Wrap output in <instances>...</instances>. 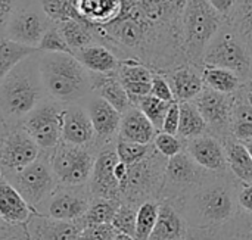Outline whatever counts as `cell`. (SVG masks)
<instances>
[{
    "mask_svg": "<svg viewBox=\"0 0 252 240\" xmlns=\"http://www.w3.org/2000/svg\"><path fill=\"white\" fill-rule=\"evenodd\" d=\"M114 240H136V239H134L133 236L126 235V233H118V232H117V235H115Z\"/></svg>",
    "mask_w": 252,
    "mask_h": 240,
    "instance_id": "obj_50",
    "label": "cell"
},
{
    "mask_svg": "<svg viewBox=\"0 0 252 240\" xmlns=\"http://www.w3.org/2000/svg\"><path fill=\"white\" fill-rule=\"evenodd\" d=\"M221 142L226 150L230 173L242 184H252V159L245 145L233 137H227Z\"/></svg>",
    "mask_w": 252,
    "mask_h": 240,
    "instance_id": "obj_28",
    "label": "cell"
},
{
    "mask_svg": "<svg viewBox=\"0 0 252 240\" xmlns=\"http://www.w3.org/2000/svg\"><path fill=\"white\" fill-rule=\"evenodd\" d=\"M62 142L94 149V130L83 103L65 105L62 111ZM96 150V149H94ZM97 152V150H96Z\"/></svg>",
    "mask_w": 252,
    "mask_h": 240,
    "instance_id": "obj_17",
    "label": "cell"
},
{
    "mask_svg": "<svg viewBox=\"0 0 252 240\" xmlns=\"http://www.w3.org/2000/svg\"><path fill=\"white\" fill-rule=\"evenodd\" d=\"M96 150L92 148L74 146L65 142L50 152V165L59 186L81 187L87 186L92 177Z\"/></svg>",
    "mask_w": 252,
    "mask_h": 240,
    "instance_id": "obj_7",
    "label": "cell"
},
{
    "mask_svg": "<svg viewBox=\"0 0 252 240\" xmlns=\"http://www.w3.org/2000/svg\"><path fill=\"white\" fill-rule=\"evenodd\" d=\"M168 158L162 156L155 146L146 158L127 165V177L121 186V202L140 207L149 201H159Z\"/></svg>",
    "mask_w": 252,
    "mask_h": 240,
    "instance_id": "obj_5",
    "label": "cell"
},
{
    "mask_svg": "<svg viewBox=\"0 0 252 240\" xmlns=\"http://www.w3.org/2000/svg\"><path fill=\"white\" fill-rule=\"evenodd\" d=\"M170 105L171 103L159 100L158 97L149 94V96L140 99L136 106L148 117V120L154 124V127L158 131H161L162 124H164V118H165V115H167V112L170 109Z\"/></svg>",
    "mask_w": 252,
    "mask_h": 240,
    "instance_id": "obj_37",
    "label": "cell"
},
{
    "mask_svg": "<svg viewBox=\"0 0 252 240\" xmlns=\"http://www.w3.org/2000/svg\"><path fill=\"white\" fill-rule=\"evenodd\" d=\"M7 226H9V224H6V223H3V221L0 220V230H1V229H4V227H7Z\"/></svg>",
    "mask_w": 252,
    "mask_h": 240,
    "instance_id": "obj_54",
    "label": "cell"
},
{
    "mask_svg": "<svg viewBox=\"0 0 252 240\" xmlns=\"http://www.w3.org/2000/svg\"><path fill=\"white\" fill-rule=\"evenodd\" d=\"M158 130L148 120V117L137 108L131 106L121 115L118 139L140 145H152Z\"/></svg>",
    "mask_w": 252,
    "mask_h": 240,
    "instance_id": "obj_24",
    "label": "cell"
},
{
    "mask_svg": "<svg viewBox=\"0 0 252 240\" xmlns=\"http://www.w3.org/2000/svg\"><path fill=\"white\" fill-rule=\"evenodd\" d=\"M90 75H92L93 93H96L97 96L105 99L118 112L124 114L127 109H130L133 106L124 86L121 84V81L117 75V71L108 72V74L90 72Z\"/></svg>",
    "mask_w": 252,
    "mask_h": 240,
    "instance_id": "obj_26",
    "label": "cell"
},
{
    "mask_svg": "<svg viewBox=\"0 0 252 240\" xmlns=\"http://www.w3.org/2000/svg\"><path fill=\"white\" fill-rule=\"evenodd\" d=\"M151 94L158 97L159 100H164V102H168V103H173L176 102L174 99V94H173V90L167 81V78L159 74V72H154V77H152V83H151Z\"/></svg>",
    "mask_w": 252,
    "mask_h": 240,
    "instance_id": "obj_42",
    "label": "cell"
},
{
    "mask_svg": "<svg viewBox=\"0 0 252 240\" xmlns=\"http://www.w3.org/2000/svg\"><path fill=\"white\" fill-rule=\"evenodd\" d=\"M78 16L92 25L103 27L115 21L124 9V0H72Z\"/></svg>",
    "mask_w": 252,
    "mask_h": 240,
    "instance_id": "obj_25",
    "label": "cell"
},
{
    "mask_svg": "<svg viewBox=\"0 0 252 240\" xmlns=\"http://www.w3.org/2000/svg\"><path fill=\"white\" fill-rule=\"evenodd\" d=\"M152 148H154V143L152 145H140V143L126 142V140H120V139H117V143H115V152H117L120 161L127 165L136 164V162L142 161L143 158H146L149 155V152L152 150Z\"/></svg>",
    "mask_w": 252,
    "mask_h": 240,
    "instance_id": "obj_38",
    "label": "cell"
},
{
    "mask_svg": "<svg viewBox=\"0 0 252 240\" xmlns=\"http://www.w3.org/2000/svg\"><path fill=\"white\" fill-rule=\"evenodd\" d=\"M121 202L114 199H103V198H93L87 211L84 215L75 221L80 229H86L90 226H99V224H111Z\"/></svg>",
    "mask_w": 252,
    "mask_h": 240,
    "instance_id": "obj_30",
    "label": "cell"
},
{
    "mask_svg": "<svg viewBox=\"0 0 252 240\" xmlns=\"http://www.w3.org/2000/svg\"><path fill=\"white\" fill-rule=\"evenodd\" d=\"M117 230L112 224H99L90 226L81 230L78 240H114Z\"/></svg>",
    "mask_w": 252,
    "mask_h": 240,
    "instance_id": "obj_43",
    "label": "cell"
},
{
    "mask_svg": "<svg viewBox=\"0 0 252 240\" xmlns=\"http://www.w3.org/2000/svg\"><path fill=\"white\" fill-rule=\"evenodd\" d=\"M154 146L162 156L170 159L185 150V140L180 139L179 136L158 131L154 140Z\"/></svg>",
    "mask_w": 252,
    "mask_h": 240,
    "instance_id": "obj_41",
    "label": "cell"
},
{
    "mask_svg": "<svg viewBox=\"0 0 252 240\" xmlns=\"http://www.w3.org/2000/svg\"><path fill=\"white\" fill-rule=\"evenodd\" d=\"M252 52L245 40L226 22L208 44L204 58V66L224 68L236 72L244 83L250 80Z\"/></svg>",
    "mask_w": 252,
    "mask_h": 240,
    "instance_id": "obj_6",
    "label": "cell"
},
{
    "mask_svg": "<svg viewBox=\"0 0 252 240\" xmlns=\"http://www.w3.org/2000/svg\"><path fill=\"white\" fill-rule=\"evenodd\" d=\"M244 94H245L247 102L250 103V106L252 108V91L250 90V89H247V87H245V84H244Z\"/></svg>",
    "mask_w": 252,
    "mask_h": 240,
    "instance_id": "obj_49",
    "label": "cell"
},
{
    "mask_svg": "<svg viewBox=\"0 0 252 240\" xmlns=\"http://www.w3.org/2000/svg\"><path fill=\"white\" fill-rule=\"evenodd\" d=\"M30 240H78L81 233L75 221L55 220L35 212L24 226Z\"/></svg>",
    "mask_w": 252,
    "mask_h": 240,
    "instance_id": "obj_19",
    "label": "cell"
},
{
    "mask_svg": "<svg viewBox=\"0 0 252 240\" xmlns=\"http://www.w3.org/2000/svg\"><path fill=\"white\" fill-rule=\"evenodd\" d=\"M92 195L89 186L81 187H66L58 186L56 190L40 204L35 211L41 215L62 220V221H78L87 211Z\"/></svg>",
    "mask_w": 252,
    "mask_h": 240,
    "instance_id": "obj_13",
    "label": "cell"
},
{
    "mask_svg": "<svg viewBox=\"0 0 252 240\" xmlns=\"http://www.w3.org/2000/svg\"><path fill=\"white\" fill-rule=\"evenodd\" d=\"M9 128H10L9 124L6 122V120L3 118V115H1V112H0V145H1V142H3V139L6 137Z\"/></svg>",
    "mask_w": 252,
    "mask_h": 240,
    "instance_id": "obj_48",
    "label": "cell"
},
{
    "mask_svg": "<svg viewBox=\"0 0 252 240\" xmlns=\"http://www.w3.org/2000/svg\"><path fill=\"white\" fill-rule=\"evenodd\" d=\"M205 134H210V130L205 120L202 118L198 108L195 106V103L193 102L180 103V124H179L177 136L186 142Z\"/></svg>",
    "mask_w": 252,
    "mask_h": 240,
    "instance_id": "obj_32",
    "label": "cell"
},
{
    "mask_svg": "<svg viewBox=\"0 0 252 240\" xmlns=\"http://www.w3.org/2000/svg\"><path fill=\"white\" fill-rule=\"evenodd\" d=\"M210 3L226 19L232 13L233 7L236 4V0H210Z\"/></svg>",
    "mask_w": 252,
    "mask_h": 240,
    "instance_id": "obj_47",
    "label": "cell"
},
{
    "mask_svg": "<svg viewBox=\"0 0 252 240\" xmlns=\"http://www.w3.org/2000/svg\"><path fill=\"white\" fill-rule=\"evenodd\" d=\"M40 153L41 149L22 125L10 127L0 145V168L3 176L24 170L32 164Z\"/></svg>",
    "mask_w": 252,
    "mask_h": 240,
    "instance_id": "obj_14",
    "label": "cell"
},
{
    "mask_svg": "<svg viewBox=\"0 0 252 240\" xmlns=\"http://www.w3.org/2000/svg\"><path fill=\"white\" fill-rule=\"evenodd\" d=\"M242 183L230 173H211L185 198L173 201L189 230L216 229L239 212L238 195Z\"/></svg>",
    "mask_w": 252,
    "mask_h": 240,
    "instance_id": "obj_1",
    "label": "cell"
},
{
    "mask_svg": "<svg viewBox=\"0 0 252 240\" xmlns=\"http://www.w3.org/2000/svg\"><path fill=\"white\" fill-rule=\"evenodd\" d=\"M239 208L252 214V184H242L238 195Z\"/></svg>",
    "mask_w": 252,
    "mask_h": 240,
    "instance_id": "obj_46",
    "label": "cell"
},
{
    "mask_svg": "<svg viewBox=\"0 0 252 240\" xmlns=\"http://www.w3.org/2000/svg\"><path fill=\"white\" fill-rule=\"evenodd\" d=\"M37 211L4 179H0V220L12 227H24Z\"/></svg>",
    "mask_w": 252,
    "mask_h": 240,
    "instance_id": "obj_21",
    "label": "cell"
},
{
    "mask_svg": "<svg viewBox=\"0 0 252 240\" xmlns=\"http://www.w3.org/2000/svg\"><path fill=\"white\" fill-rule=\"evenodd\" d=\"M245 87H247V89H250V90L252 91V81H247V83H245Z\"/></svg>",
    "mask_w": 252,
    "mask_h": 240,
    "instance_id": "obj_53",
    "label": "cell"
},
{
    "mask_svg": "<svg viewBox=\"0 0 252 240\" xmlns=\"http://www.w3.org/2000/svg\"><path fill=\"white\" fill-rule=\"evenodd\" d=\"M34 210L43 204L59 186L50 165V152L41 150L40 156L24 170L3 176Z\"/></svg>",
    "mask_w": 252,
    "mask_h": 240,
    "instance_id": "obj_8",
    "label": "cell"
},
{
    "mask_svg": "<svg viewBox=\"0 0 252 240\" xmlns=\"http://www.w3.org/2000/svg\"><path fill=\"white\" fill-rule=\"evenodd\" d=\"M62 103L46 97L22 121L24 130L44 152H52L62 140Z\"/></svg>",
    "mask_w": 252,
    "mask_h": 240,
    "instance_id": "obj_10",
    "label": "cell"
},
{
    "mask_svg": "<svg viewBox=\"0 0 252 240\" xmlns=\"http://www.w3.org/2000/svg\"><path fill=\"white\" fill-rule=\"evenodd\" d=\"M248 81H252V60H251V69H250V80Z\"/></svg>",
    "mask_w": 252,
    "mask_h": 240,
    "instance_id": "obj_55",
    "label": "cell"
},
{
    "mask_svg": "<svg viewBox=\"0 0 252 240\" xmlns=\"http://www.w3.org/2000/svg\"><path fill=\"white\" fill-rule=\"evenodd\" d=\"M159 212L149 240H186L189 226L179 207L168 199H159Z\"/></svg>",
    "mask_w": 252,
    "mask_h": 240,
    "instance_id": "obj_22",
    "label": "cell"
},
{
    "mask_svg": "<svg viewBox=\"0 0 252 240\" xmlns=\"http://www.w3.org/2000/svg\"><path fill=\"white\" fill-rule=\"evenodd\" d=\"M3 177V171H1V168H0V179Z\"/></svg>",
    "mask_w": 252,
    "mask_h": 240,
    "instance_id": "obj_56",
    "label": "cell"
},
{
    "mask_svg": "<svg viewBox=\"0 0 252 240\" xmlns=\"http://www.w3.org/2000/svg\"><path fill=\"white\" fill-rule=\"evenodd\" d=\"M226 22L245 40L252 52V0H236Z\"/></svg>",
    "mask_w": 252,
    "mask_h": 240,
    "instance_id": "obj_34",
    "label": "cell"
},
{
    "mask_svg": "<svg viewBox=\"0 0 252 240\" xmlns=\"http://www.w3.org/2000/svg\"><path fill=\"white\" fill-rule=\"evenodd\" d=\"M223 24L224 18L210 0H186L180 18V41L188 63L202 68L204 53Z\"/></svg>",
    "mask_w": 252,
    "mask_h": 240,
    "instance_id": "obj_4",
    "label": "cell"
},
{
    "mask_svg": "<svg viewBox=\"0 0 252 240\" xmlns=\"http://www.w3.org/2000/svg\"><path fill=\"white\" fill-rule=\"evenodd\" d=\"M38 69L49 99L62 105L83 103L92 93V75L71 53L38 52Z\"/></svg>",
    "mask_w": 252,
    "mask_h": 240,
    "instance_id": "obj_2",
    "label": "cell"
},
{
    "mask_svg": "<svg viewBox=\"0 0 252 240\" xmlns=\"http://www.w3.org/2000/svg\"><path fill=\"white\" fill-rule=\"evenodd\" d=\"M192 102L205 120L210 134L219 137L220 140L232 137V112L235 94H224L205 86Z\"/></svg>",
    "mask_w": 252,
    "mask_h": 240,
    "instance_id": "obj_12",
    "label": "cell"
},
{
    "mask_svg": "<svg viewBox=\"0 0 252 240\" xmlns=\"http://www.w3.org/2000/svg\"><path fill=\"white\" fill-rule=\"evenodd\" d=\"M58 27L63 34L72 53L93 43H99L94 32V25L89 24L81 18L65 19L62 22H58Z\"/></svg>",
    "mask_w": 252,
    "mask_h": 240,
    "instance_id": "obj_29",
    "label": "cell"
},
{
    "mask_svg": "<svg viewBox=\"0 0 252 240\" xmlns=\"http://www.w3.org/2000/svg\"><path fill=\"white\" fill-rule=\"evenodd\" d=\"M7 240H30L27 238V235L25 233H22V235H16V236H12L10 239Z\"/></svg>",
    "mask_w": 252,
    "mask_h": 240,
    "instance_id": "obj_52",
    "label": "cell"
},
{
    "mask_svg": "<svg viewBox=\"0 0 252 240\" xmlns=\"http://www.w3.org/2000/svg\"><path fill=\"white\" fill-rule=\"evenodd\" d=\"M117 75L121 81V84L127 83H152L154 71L148 68L145 63L136 60V59H121Z\"/></svg>",
    "mask_w": 252,
    "mask_h": 240,
    "instance_id": "obj_36",
    "label": "cell"
},
{
    "mask_svg": "<svg viewBox=\"0 0 252 240\" xmlns=\"http://www.w3.org/2000/svg\"><path fill=\"white\" fill-rule=\"evenodd\" d=\"M179 124H180V103L179 102H173L170 105V109H168L165 118H164V124H162V130L161 131L177 136Z\"/></svg>",
    "mask_w": 252,
    "mask_h": 240,
    "instance_id": "obj_44",
    "label": "cell"
},
{
    "mask_svg": "<svg viewBox=\"0 0 252 240\" xmlns=\"http://www.w3.org/2000/svg\"><path fill=\"white\" fill-rule=\"evenodd\" d=\"M37 55L18 63L0 83V112L9 127L21 125L25 117L47 97Z\"/></svg>",
    "mask_w": 252,
    "mask_h": 240,
    "instance_id": "obj_3",
    "label": "cell"
},
{
    "mask_svg": "<svg viewBox=\"0 0 252 240\" xmlns=\"http://www.w3.org/2000/svg\"><path fill=\"white\" fill-rule=\"evenodd\" d=\"M244 145H245V148H247V150H248V153H250V156H251L252 159V139L248 140V142H244Z\"/></svg>",
    "mask_w": 252,
    "mask_h": 240,
    "instance_id": "obj_51",
    "label": "cell"
},
{
    "mask_svg": "<svg viewBox=\"0 0 252 240\" xmlns=\"http://www.w3.org/2000/svg\"><path fill=\"white\" fill-rule=\"evenodd\" d=\"M38 50L40 52H62V53L72 55V52H71V49L56 22L43 35V38L38 44Z\"/></svg>",
    "mask_w": 252,
    "mask_h": 240,
    "instance_id": "obj_40",
    "label": "cell"
},
{
    "mask_svg": "<svg viewBox=\"0 0 252 240\" xmlns=\"http://www.w3.org/2000/svg\"><path fill=\"white\" fill-rule=\"evenodd\" d=\"M174 94L176 102H192L205 87L202 78V68L190 63L176 66L162 74Z\"/></svg>",
    "mask_w": 252,
    "mask_h": 240,
    "instance_id": "obj_20",
    "label": "cell"
},
{
    "mask_svg": "<svg viewBox=\"0 0 252 240\" xmlns=\"http://www.w3.org/2000/svg\"><path fill=\"white\" fill-rule=\"evenodd\" d=\"M185 150L190 155V158L201 165L202 168L213 173H227V156L223 146V142L213 136L205 134L185 142Z\"/></svg>",
    "mask_w": 252,
    "mask_h": 240,
    "instance_id": "obj_18",
    "label": "cell"
},
{
    "mask_svg": "<svg viewBox=\"0 0 252 240\" xmlns=\"http://www.w3.org/2000/svg\"><path fill=\"white\" fill-rule=\"evenodd\" d=\"M159 212V202L149 201L142 204L137 208V220H136V240H149Z\"/></svg>",
    "mask_w": 252,
    "mask_h": 240,
    "instance_id": "obj_35",
    "label": "cell"
},
{
    "mask_svg": "<svg viewBox=\"0 0 252 240\" xmlns=\"http://www.w3.org/2000/svg\"><path fill=\"white\" fill-rule=\"evenodd\" d=\"M21 0H0V40L6 35V28Z\"/></svg>",
    "mask_w": 252,
    "mask_h": 240,
    "instance_id": "obj_45",
    "label": "cell"
},
{
    "mask_svg": "<svg viewBox=\"0 0 252 240\" xmlns=\"http://www.w3.org/2000/svg\"><path fill=\"white\" fill-rule=\"evenodd\" d=\"M213 171L198 165L190 155L183 150L167 161L164 186L159 199L179 201L198 187Z\"/></svg>",
    "mask_w": 252,
    "mask_h": 240,
    "instance_id": "obj_11",
    "label": "cell"
},
{
    "mask_svg": "<svg viewBox=\"0 0 252 240\" xmlns=\"http://www.w3.org/2000/svg\"><path fill=\"white\" fill-rule=\"evenodd\" d=\"M38 52L40 50L35 47H30L12 41L9 38H1L0 40V83L18 63H21L24 59Z\"/></svg>",
    "mask_w": 252,
    "mask_h": 240,
    "instance_id": "obj_33",
    "label": "cell"
},
{
    "mask_svg": "<svg viewBox=\"0 0 252 240\" xmlns=\"http://www.w3.org/2000/svg\"><path fill=\"white\" fill-rule=\"evenodd\" d=\"M120 161L115 145L105 146L97 150L92 177L89 181V190L92 198L114 199L121 202V186L115 177V165Z\"/></svg>",
    "mask_w": 252,
    "mask_h": 240,
    "instance_id": "obj_16",
    "label": "cell"
},
{
    "mask_svg": "<svg viewBox=\"0 0 252 240\" xmlns=\"http://www.w3.org/2000/svg\"><path fill=\"white\" fill-rule=\"evenodd\" d=\"M136 220H137V207L121 202L111 224L118 233H126V235L134 238L136 236Z\"/></svg>",
    "mask_w": 252,
    "mask_h": 240,
    "instance_id": "obj_39",
    "label": "cell"
},
{
    "mask_svg": "<svg viewBox=\"0 0 252 240\" xmlns=\"http://www.w3.org/2000/svg\"><path fill=\"white\" fill-rule=\"evenodd\" d=\"M84 108L89 112V117L94 130V149L99 150L105 146H111L117 143L120 124H121V112H118L112 105H109L105 99L92 93L84 102Z\"/></svg>",
    "mask_w": 252,
    "mask_h": 240,
    "instance_id": "obj_15",
    "label": "cell"
},
{
    "mask_svg": "<svg viewBox=\"0 0 252 240\" xmlns=\"http://www.w3.org/2000/svg\"><path fill=\"white\" fill-rule=\"evenodd\" d=\"M186 240H252V214L239 210L227 223L210 230H189Z\"/></svg>",
    "mask_w": 252,
    "mask_h": 240,
    "instance_id": "obj_23",
    "label": "cell"
},
{
    "mask_svg": "<svg viewBox=\"0 0 252 240\" xmlns=\"http://www.w3.org/2000/svg\"><path fill=\"white\" fill-rule=\"evenodd\" d=\"M53 24L43 10L40 0H21L7 24L4 38L38 49L43 35Z\"/></svg>",
    "mask_w": 252,
    "mask_h": 240,
    "instance_id": "obj_9",
    "label": "cell"
},
{
    "mask_svg": "<svg viewBox=\"0 0 252 240\" xmlns=\"http://www.w3.org/2000/svg\"><path fill=\"white\" fill-rule=\"evenodd\" d=\"M202 78L207 87L224 94H235L245 84L236 72L224 68H214V66H204Z\"/></svg>",
    "mask_w": 252,
    "mask_h": 240,
    "instance_id": "obj_31",
    "label": "cell"
},
{
    "mask_svg": "<svg viewBox=\"0 0 252 240\" xmlns=\"http://www.w3.org/2000/svg\"><path fill=\"white\" fill-rule=\"evenodd\" d=\"M72 55L81 62V65L89 72H96V74L115 72L120 65V58L102 43H93L90 46H86L74 52Z\"/></svg>",
    "mask_w": 252,
    "mask_h": 240,
    "instance_id": "obj_27",
    "label": "cell"
}]
</instances>
